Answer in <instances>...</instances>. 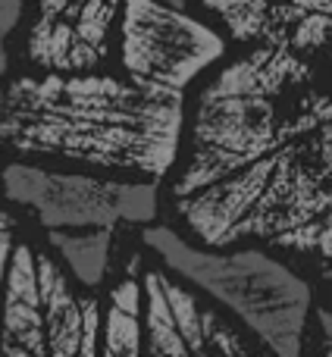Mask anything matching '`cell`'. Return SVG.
I'll return each instance as SVG.
<instances>
[{"label": "cell", "instance_id": "1", "mask_svg": "<svg viewBox=\"0 0 332 357\" xmlns=\"http://www.w3.org/2000/svg\"><path fill=\"white\" fill-rule=\"evenodd\" d=\"M182 91L107 75H47L0 88V144L163 176L179 154Z\"/></svg>", "mask_w": 332, "mask_h": 357}, {"label": "cell", "instance_id": "2", "mask_svg": "<svg viewBox=\"0 0 332 357\" xmlns=\"http://www.w3.org/2000/svg\"><path fill=\"white\" fill-rule=\"evenodd\" d=\"M320 123H332V94L320 91L310 63L285 38L270 41L204 88L191 129V163L179 176L176 197L182 201L264 160Z\"/></svg>", "mask_w": 332, "mask_h": 357}, {"label": "cell", "instance_id": "3", "mask_svg": "<svg viewBox=\"0 0 332 357\" xmlns=\"http://www.w3.org/2000/svg\"><path fill=\"white\" fill-rule=\"evenodd\" d=\"M144 245L191 285L226 304L232 314L270 345L273 357H301L304 329L310 314V289L285 264L264 251L210 254L191 248L172 229L154 226L144 232Z\"/></svg>", "mask_w": 332, "mask_h": 357}, {"label": "cell", "instance_id": "4", "mask_svg": "<svg viewBox=\"0 0 332 357\" xmlns=\"http://www.w3.org/2000/svg\"><path fill=\"white\" fill-rule=\"evenodd\" d=\"M10 204L31 210L54 229H113L116 222H151L157 216L154 182H104L75 173H50L31 163H10L0 173Z\"/></svg>", "mask_w": 332, "mask_h": 357}, {"label": "cell", "instance_id": "5", "mask_svg": "<svg viewBox=\"0 0 332 357\" xmlns=\"http://www.w3.org/2000/svg\"><path fill=\"white\" fill-rule=\"evenodd\" d=\"M332 210V123L273 151V169L254 207L232 226L226 245L248 235L276 241Z\"/></svg>", "mask_w": 332, "mask_h": 357}, {"label": "cell", "instance_id": "6", "mask_svg": "<svg viewBox=\"0 0 332 357\" xmlns=\"http://www.w3.org/2000/svg\"><path fill=\"white\" fill-rule=\"evenodd\" d=\"M123 66L132 82L182 91L226 50L222 38L160 0H126Z\"/></svg>", "mask_w": 332, "mask_h": 357}, {"label": "cell", "instance_id": "7", "mask_svg": "<svg viewBox=\"0 0 332 357\" xmlns=\"http://www.w3.org/2000/svg\"><path fill=\"white\" fill-rule=\"evenodd\" d=\"M119 0H41L29 56L47 69H91L107 54V31Z\"/></svg>", "mask_w": 332, "mask_h": 357}, {"label": "cell", "instance_id": "8", "mask_svg": "<svg viewBox=\"0 0 332 357\" xmlns=\"http://www.w3.org/2000/svg\"><path fill=\"white\" fill-rule=\"evenodd\" d=\"M273 169V154L264 160H254L251 167L220 178L207 188L179 201V213L188 222V229L210 248H226V238L232 226L254 207L266 185V176Z\"/></svg>", "mask_w": 332, "mask_h": 357}, {"label": "cell", "instance_id": "9", "mask_svg": "<svg viewBox=\"0 0 332 357\" xmlns=\"http://www.w3.org/2000/svg\"><path fill=\"white\" fill-rule=\"evenodd\" d=\"M0 357H47L35 254L13 245L0 289Z\"/></svg>", "mask_w": 332, "mask_h": 357}, {"label": "cell", "instance_id": "10", "mask_svg": "<svg viewBox=\"0 0 332 357\" xmlns=\"http://www.w3.org/2000/svg\"><path fill=\"white\" fill-rule=\"evenodd\" d=\"M38 298L44 317V342L47 357H75L85 333V301L73 295L66 276L50 257H35Z\"/></svg>", "mask_w": 332, "mask_h": 357}, {"label": "cell", "instance_id": "11", "mask_svg": "<svg viewBox=\"0 0 332 357\" xmlns=\"http://www.w3.org/2000/svg\"><path fill=\"white\" fill-rule=\"evenodd\" d=\"M100 354L98 357H142L144 354V329H142V285L126 279L110 295L107 323L100 329Z\"/></svg>", "mask_w": 332, "mask_h": 357}, {"label": "cell", "instance_id": "12", "mask_svg": "<svg viewBox=\"0 0 332 357\" xmlns=\"http://www.w3.org/2000/svg\"><path fill=\"white\" fill-rule=\"evenodd\" d=\"M47 241L69 264L73 276L82 285L94 289V285L104 282L107 264H110V245H113L110 229H94V232H63V229H54V232H47Z\"/></svg>", "mask_w": 332, "mask_h": 357}, {"label": "cell", "instance_id": "13", "mask_svg": "<svg viewBox=\"0 0 332 357\" xmlns=\"http://www.w3.org/2000/svg\"><path fill=\"white\" fill-rule=\"evenodd\" d=\"M144 357H191L188 345L182 342L176 329V320L169 314V304L163 298L160 276L151 273L144 279Z\"/></svg>", "mask_w": 332, "mask_h": 357}, {"label": "cell", "instance_id": "14", "mask_svg": "<svg viewBox=\"0 0 332 357\" xmlns=\"http://www.w3.org/2000/svg\"><path fill=\"white\" fill-rule=\"evenodd\" d=\"M204 6L213 10L226 22L229 35L239 41H254V38L279 41L276 29H273L270 0H204Z\"/></svg>", "mask_w": 332, "mask_h": 357}, {"label": "cell", "instance_id": "15", "mask_svg": "<svg viewBox=\"0 0 332 357\" xmlns=\"http://www.w3.org/2000/svg\"><path fill=\"white\" fill-rule=\"evenodd\" d=\"M98 342H100V310L98 301H85V333H82V345L75 357H98Z\"/></svg>", "mask_w": 332, "mask_h": 357}, {"label": "cell", "instance_id": "16", "mask_svg": "<svg viewBox=\"0 0 332 357\" xmlns=\"http://www.w3.org/2000/svg\"><path fill=\"white\" fill-rule=\"evenodd\" d=\"M19 16H22V0H0V38L16 29Z\"/></svg>", "mask_w": 332, "mask_h": 357}, {"label": "cell", "instance_id": "17", "mask_svg": "<svg viewBox=\"0 0 332 357\" xmlns=\"http://www.w3.org/2000/svg\"><path fill=\"white\" fill-rule=\"evenodd\" d=\"M10 251H13V232H10V222L0 216V289H3V273H6Z\"/></svg>", "mask_w": 332, "mask_h": 357}, {"label": "cell", "instance_id": "18", "mask_svg": "<svg viewBox=\"0 0 332 357\" xmlns=\"http://www.w3.org/2000/svg\"><path fill=\"white\" fill-rule=\"evenodd\" d=\"M320 326H323V335L332 342V310H320Z\"/></svg>", "mask_w": 332, "mask_h": 357}, {"label": "cell", "instance_id": "19", "mask_svg": "<svg viewBox=\"0 0 332 357\" xmlns=\"http://www.w3.org/2000/svg\"><path fill=\"white\" fill-rule=\"evenodd\" d=\"M6 66H10V56H6V44H3V38H0V75L6 73Z\"/></svg>", "mask_w": 332, "mask_h": 357}, {"label": "cell", "instance_id": "20", "mask_svg": "<svg viewBox=\"0 0 332 357\" xmlns=\"http://www.w3.org/2000/svg\"><path fill=\"white\" fill-rule=\"evenodd\" d=\"M160 3L172 6V10H185V0H160Z\"/></svg>", "mask_w": 332, "mask_h": 357}]
</instances>
